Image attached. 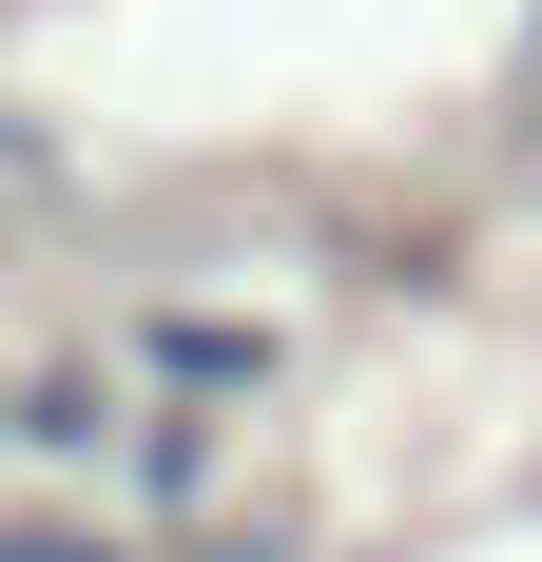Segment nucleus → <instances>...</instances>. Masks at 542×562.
Here are the masks:
<instances>
[{"mask_svg": "<svg viewBox=\"0 0 542 562\" xmlns=\"http://www.w3.org/2000/svg\"><path fill=\"white\" fill-rule=\"evenodd\" d=\"M194 562H291V543H271V524H214V543H194Z\"/></svg>", "mask_w": 542, "mask_h": 562, "instance_id": "4", "label": "nucleus"}, {"mask_svg": "<svg viewBox=\"0 0 542 562\" xmlns=\"http://www.w3.org/2000/svg\"><path fill=\"white\" fill-rule=\"evenodd\" d=\"M0 427H20V389H0Z\"/></svg>", "mask_w": 542, "mask_h": 562, "instance_id": "6", "label": "nucleus"}, {"mask_svg": "<svg viewBox=\"0 0 542 562\" xmlns=\"http://www.w3.org/2000/svg\"><path fill=\"white\" fill-rule=\"evenodd\" d=\"M0 562H136V543H98V524H0Z\"/></svg>", "mask_w": 542, "mask_h": 562, "instance_id": "3", "label": "nucleus"}, {"mask_svg": "<svg viewBox=\"0 0 542 562\" xmlns=\"http://www.w3.org/2000/svg\"><path fill=\"white\" fill-rule=\"evenodd\" d=\"M39 156H58V136H39V116H0V175H39Z\"/></svg>", "mask_w": 542, "mask_h": 562, "instance_id": "5", "label": "nucleus"}, {"mask_svg": "<svg viewBox=\"0 0 542 562\" xmlns=\"http://www.w3.org/2000/svg\"><path fill=\"white\" fill-rule=\"evenodd\" d=\"M523 58H542V20H523Z\"/></svg>", "mask_w": 542, "mask_h": 562, "instance_id": "7", "label": "nucleus"}, {"mask_svg": "<svg viewBox=\"0 0 542 562\" xmlns=\"http://www.w3.org/2000/svg\"><path fill=\"white\" fill-rule=\"evenodd\" d=\"M116 369H136V389H174L194 427H214V407H252L271 369H291V330H271V311H194V291H174V311H136V330H116Z\"/></svg>", "mask_w": 542, "mask_h": 562, "instance_id": "1", "label": "nucleus"}, {"mask_svg": "<svg viewBox=\"0 0 542 562\" xmlns=\"http://www.w3.org/2000/svg\"><path fill=\"white\" fill-rule=\"evenodd\" d=\"M116 427H136V389H116L98 349H58V369H20V427L0 447L20 465H116Z\"/></svg>", "mask_w": 542, "mask_h": 562, "instance_id": "2", "label": "nucleus"}]
</instances>
